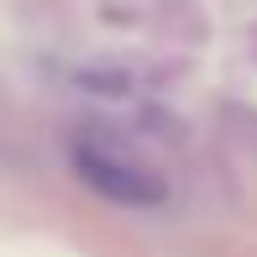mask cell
Wrapping results in <instances>:
<instances>
[{
    "label": "cell",
    "instance_id": "cell-1",
    "mask_svg": "<svg viewBox=\"0 0 257 257\" xmlns=\"http://www.w3.org/2000/svg\"><path fill=\"white\" fill-rule=\"evenodd\" d=\"M74 173L95 194H105L110 205H126V210H153V205H163V194H168L163 179H153L147 168H137V163H126V158L100 153V147H74Z\"/></svg>",
    "mask_w": 257,
    "mask_h": 257
}]
</instances>
